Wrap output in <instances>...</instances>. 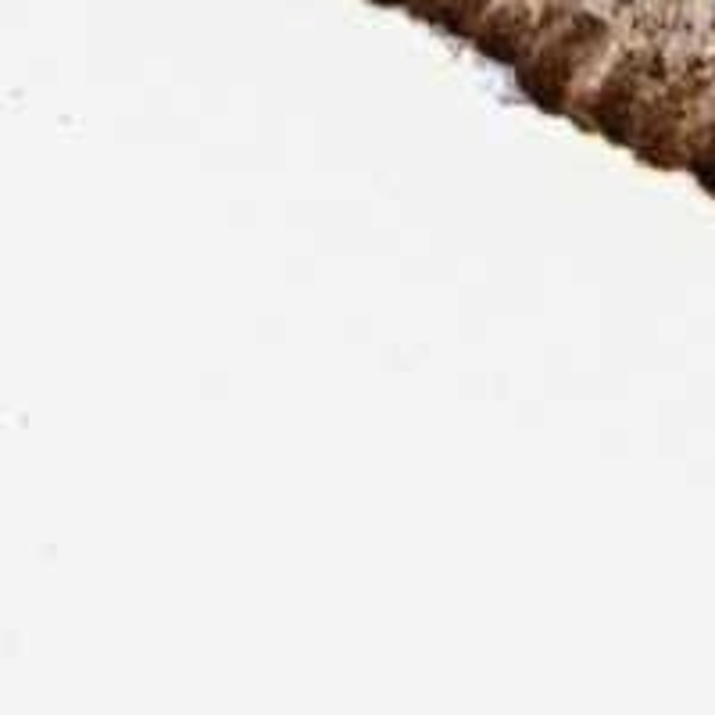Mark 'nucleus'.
I'll return each mask as SVG.
<instances>
[{"instance_id":"nucleus-1","label":"nucleus","mask_w":715,"mask_h":715,"mask_svg":"<svg viewBox=\"0 0 715 715\" xmlns=\"http://www.w3.org/2000/svg\"><path fill=\"white\" fill-rule=\"evenodd\" d=\"M601 47H605V26L598 19H576V26L555 37L537 55V61L522 72L526 94L543 108H561L569 87L584 76V68L598 58Z\"/></svg>"},{"instance_id":"nucleus-2","label":"nucleus","mask_w":715,"mask_h":715,"mask_svg":"<svg viewBox=\"0 0 715 715\" xmlns=\"http://www.w3.org/2000/svg\"><path fill=\"white\" fill-rule=\"evenodd\" d=\"M652 87H658V65L655 58L634 55L619 61L605 76L601 90L590 97L587 115L605 136L619 144L637 140V129L644 123V115L652 111Z\"/></svg>"},{"instance_id":"nucleus-3","label":"nucleus","mask_w":715,"mask_h":715,"mask_svg":"<svg viewBox=\"0 0 715 715\" xmlns=\"http://www.w3.org/2000/svg\"><path fill=\"white\" fill-rule=\"evenodd\" d=\"M694 173H697V179H702L705 186H712V190H715V126H712V133L705 136V144L697 147V155H694Z\"/></svg>"}]
</instances>
